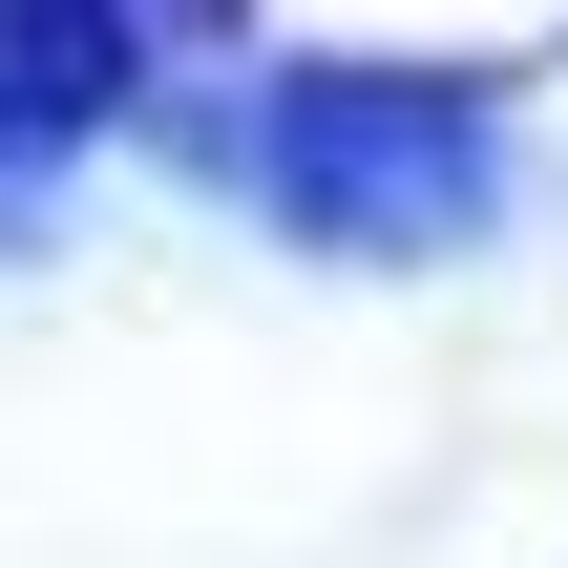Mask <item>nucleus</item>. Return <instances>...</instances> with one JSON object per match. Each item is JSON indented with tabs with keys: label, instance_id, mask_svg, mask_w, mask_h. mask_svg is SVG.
<instances>
[{
	"label": "nucleus",
	"instance_id": "1",
	"mask_svg": "<svg viewBox=\"0 0 568 568\" xmlns=\"http://www.w3.org/2000/svg\"><path fill=\"white\" fill-rule=\"evenodd\" d=\"M253 190H274L316 253H464L485 190H506V126H485L464 84H422V63H316V84H274Z\"/></svg>",
	"mask_w": 568,
	"mask_h": 568
},
{
	"label": "nucleus",
	"instance_id": "2",
	"mask_svg": "<svg viewBox=\"0 0 568 568\" xmlns=\"http://www.w3.org/2000/svg\"><path fill=\"white\" fill-rule=\"evenodd\" d=\"M126 0H0V126H105L126 105Z\"/></svg>",
	"mask_w": 568,
	"mask_h": 568
},
{
	"label": "nucleus",
	"instance_id": "3",
	"mask_svg": "<svg viewBox=\"0 0 568 568\" xmlns=\"http://www.w3.org/2000/svg\"><path fill=\"white\" fill-rule=\"evenodd\" d=\"M126 21H232V0H126Z\"/></svg>",
	"mask_w": 568,
	"mask_h": 568
}]
</instances>
